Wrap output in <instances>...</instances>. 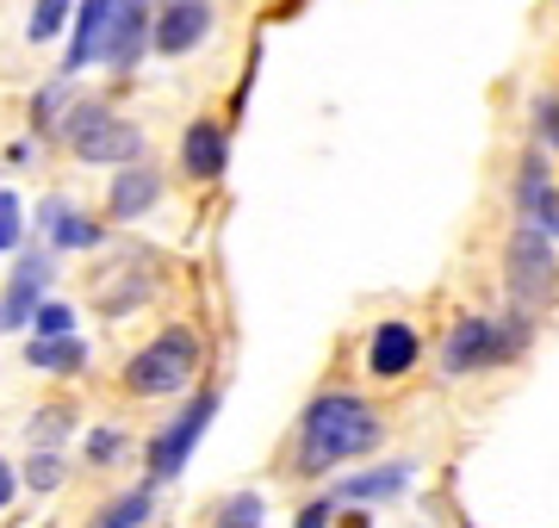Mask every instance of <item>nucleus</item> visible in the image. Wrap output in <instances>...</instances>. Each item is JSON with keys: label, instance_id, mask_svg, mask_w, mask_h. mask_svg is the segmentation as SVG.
<instances>
[{"label": "nucleus", "instance_id": "f257e3e1", "mask_svg": "<svg viewBox=\"0 0 559 528\" xmlns=\"http://www.w3.org/2000/svg\"><path fill=\"white\" fill-rule=\"evenodd\" d=\"M380 442H385V423L360 392H318L299 417V460L293 467L318 479V472H336L348 460H367Z\"/></svg>", "mask_w": 559, "mask_h": 528}, {"label": "nucleus", "instance_id": "f03ea898", "mask_svg": "<svg viewBox=\"0 0 559 528\" xmlns=\"http://www.w3.org/2000/svg\"><path fill=\"white\" fill-rule=\"evenodd\" d=\"M528 329H535V317H485V311H466V317H454L448 324V336H441V373H485V367H503L516 361L522 348H528Z\"/></svg>", "mask_w": 559, "mask_h": 528}, {"label": "nucleus", "instance_id": "7ed1b4c3", "mask_svg": "<svg viewBox=\"0 0 559 528\" xmlns=\"http://www.w3.org/2000/svg\"><path fill=\"white\" fill-rule=\"evenodd\" d=\"M200 361H205L200 336L175 324L124 361V392H131V398H175V392H187L200 380Z\"/></svg>", "mask_w": 559, "mask_h": 528}, {"label": "nucleus", "instance_id": "20e7f679", "mask_svg": "<svg viewBox=\"0 0 559 528\" xmlns=\"http://www.w3.org/2000/svg\"><path fill=\"white\" fill-rule=\"evenodd\" d=\"M62 143L69 156L87 168H124V163H143V131L131 119H119L112 106L100 100H81L69 119H62Z\"/></svg>", "mask_w": 559, "mask_h": 528}, {"label": "nucleus", "instance_id": "39448f33", "mask_svg": "<svg viewBox=\"0 0 559 528\" xmlns=\"http://www.w3.org/2000/svg\"><path fill=\"white\" fill-rule=\"evenodd\" d=\"M503 280H510V299H516L522 317L554 305V286H559V255H554V237L522 224L510 249H503Z\"/></svg>", "mask_w": 559, "mask_h": 528}, {"label": "nucleus", "instance_id": "423d86ee", "mask_svg": "<svg viewBox=\"0 0 559 528\" xmlns=\"http://www.w3.org/2000/svg\"><path fill=\"white\" fill-rule=\"evenodd\" d=\"M212 417H218V392H200L187 410H175L168 423L150 435V447H143V467H150V485H168V479H180V467L193 460V447H200V435L212 429Z\"/></svg>", "mask_w": 559, "mask_h": 528}, {"label": "nucleus", "instance_id": "0eeeda50", "mask_svg": "<svg viewBox=\"0 0 559 528\" xmlns=\"http://www.w3.org/2000/svg\"><path fill=\"white\" fill-rule=\"evenodd\" d=\"M212 25H218V13L205 7V0H168V7H156V20H150V50L156 57H193L205 38H212Z\"/></svg>", "mask_w": 559, "mask_h": 528}, {"label": "nucleus", "instance_id": "6e6552de", "mask_svg": "<svg viewBox=\"0 0 559 528\" xmlns=\"http://www.w3.org/2000/svg\"><path fill=\"white\" fill-rule=\"evenodd\" d=\"M50 274H57L50 249H32V255H20L13 280H7V292H0V336H7V329H25V324H32V311L50 299Z\"/></svg>", "mask_w": 559, "mask_h": 528}, {"label": "nucleus", "instance_id": "1a4fd4ad", "mask_svg": "<svg viewBox=\"0 0 559 528\" xmlns=\"http://www.w3.org/2000/svg\"><path fill=\"white\" fill-rule=\"evenodd\" d=\"M150 0H119V13H112V25H106V38H100V57L106 69H138L143 50H150Z\"/></svg>", "mask_w": 559, "mask_h": 528}, {"label": "nucleus", "instance_id": "9d476101", "mask_svg": "<svg viewBox=\"0 0 559 528\" xmlns=\"http://www.w3.org/2000/svg\"><path fill=\"white\" fill-rule=\"evenodd\" d=\"M162 205V168L156 163H124L112 168V187H106V212L119 224H138L143 212Z\"/></svg>", "mask_w": 559, "mask_h": 528}, {"label": "nucleus", "instance_id": "9b49d317", "mask_svg": "<svg viewBox=\"0 0 559 528\" xmlns=\"http://www.w3.org/2000/svg\"><path fill=\"white\" fill-rule=\"evenodd\" d=\"M516 212H522V224H535V230L559 237V187H554L547 156H522V168H516Z\"/></svg>", "mask_w": 559, "mask_h": 528}, {"label": "nucleus", "instance_id": "f8f14e48", "mask_svg": "<svg viewBox=\"0 0 559 528\" xmlns=\"http://www.w3.org/2000/svg\"><path fill=\"white\" fill-rule=\"evenodd\" d=\"M143 299H150V262H143V255H124V262L94 274V305H100L106 317H131Z\"/></svg>", "mask_w": 559, "mask_h": 528}, {"label": "nucleus", "instance_id": "ddd939ff", "mask_svg": "<svg viewBox=\"0 0 559 528\" xmlns=\"http://www.w3.org/2000/svg\"><path fill=\"white\" fill-rule=\"evenodd\" d=\"M417 361H423V336L411 324H399V317H385V324L367 336V373H373V380H404Z\"/></svg>", "mask_w": 559, "mask_h": 528}, {"label": "nucleus", "instance_id": "4468645a", "mask_svg": "<svg viewBox=\"0 0 559 528\" xmlns=\"http://www.w3.org/2000/svg\"><path fill=\"white\" fill-rule=\"evenodd\" d=\"M224 163H230V137H224V124L212 119H193L187 131H180V168L193 175V181H218Z\"/></svg>", "mask_w": 559, "mask_h": 528}, {"label": "nucleus", "instance_id": "2eb2a0df", "mask_svg": "<svg viewBox=\"0 0 559 528\" xmlns=\"http://www.w3.org/2000/svg\"><path fill=\"white\" fill-rule=\"evenodd\" d=\"M112 13H119V0H81L75 7V38H69V62H62V75H81V69H94V57H100V38L106 25H112Z\"/></svg>", "mask_w": 559, "mask_h": 528}, {"label": "nucleus", "instance_id": "dca6fc26", "mask_svg": "<svg viewBox=\"0 0 559 528\" xmlns=\"http://www.w3.org/2000/svg\"><path fill=\"white\" fill-rule=\"evenodd\" d=\"M411 460H385V467H367V472H348L336 485V504H385V497H399L411 485Z\"/></svg>", "mask_w": 559, "mask_h": 528}, {"label": "nucleus", "instance_id": "f3484780", "mask_svg": "<svg viewBox=\"0 0 559 528\" xmlns=\"http://www.w3.org/2000/svg\"><path fill=\"white\" fill-rule=\"evenodd\" d=\"M38 230L50 249H100V224L81 218L69 200H44L38 205Z\"/></svg>", "mask_w": 559, "mask_h": 528}, {"label": "nucleus", "instance_id": "a211bd4d", "mask_svg": "<svg viewBox=\"0 0 559 528\" xmlns=\"http://www.w3.org/2000/svg\"><path fill=\"white\" fill-rule=\"evenodd\" d=\"M150 523H156V485L143 479V485L119 491L112 504L94 509V523H87V528H150Z\"/></svg>", "mask_w": 559, "mask_h": 528}, {"label": "nucleus", "instance_id": "6ab92c4d", "mask_svg": "<svg viewBox=\"0 0 559 528\" xmlns=\"http://www.w3.org/2000/svg\"><path fill=\"white\" fill-rule=\"evenodd\" d=\"M25 361L38 367V373H81L87 367V343L81 336H38V343H25Z\"/></svg>", "mask_w": 559, "mask_h": 528}, {"label": "nucleus", "instance_id": "aec40b11", "mask_svg": "<svg viewBox=\"0 0 559 528\" xmlns=\"http://www.w3.org/2000/svg\"><path fill=\"white\" fill-rule=\"evenodd\" d=\"M75 20V0H32V20H25V38L32 44H50L62 38V25Z\"/></svg>", "mask_w": 559, "mask_h": 528}, {"label": "nucleus", "instance_id": "412c9836", "mask_svg": "<svg viewBox=\"0 0 559 528\" xmlns=\"http://www.w3.org/2000/svg\"><path fill=\"white\" fill-rule=\"evenodd\" d=\"M69 429H75V410H69V405H44L38 417L25 423V442H32V447H62Z\"/></svg>", "mask_w": 559, "mask_h": 528}, {"label": "nucleus", "instance_id": "4be33fe9", "mask_svg": "<svg viewBox=\"0 0 559 528\" xmlns=\"http://www.w3.org/2000/svg\"><path fill=\"white\" fill-rule=\"evenodd\" d=\"M261 516H267L261 491H230L218 504V516H212V528H261Z\"/></svg>", "mask_w": 559, "mask_h": 528}, {"label": "nucleus", "instance_id": "5701e85b", "mask_svg": "<svg viewBox=\"0 0 559 528\" xmlns=\"http://www.w3.org/2000/svg\"><path fill=\"white\" fill-rule=\"evenodd\" d=\"M25 485L38 491V497H50V491L62 485V454L57 447H32V460H25Z\"/></svg>", "mask_w": 559, "mask_h": 528}, {"label": "nucleus", "instance_id": "b1692460", "mask_svg": "<svg viewBox=\"0 0 559 528\" xmlns=\"http://www.w3.org/2000/svg\"><path fill=\"white\" fill-rule=\"evenodd\" d=\"M20 237H25V205H20V193L0 187V255H13Z\"/></svg>", "mask_w": 559, "mask_h": 528}, {"label": "nucleus", "instance_id": "393cba45", "mask_svg": "<svg viewBox=\"0 0 559 528\" xmlns=\"http://www.w3.org/2000/svg\"><path fill=\"white\" fill-rule=\"evenodd\" d=\"M32 329H38V336H75V305H62V299H44V305L32 311Z\"/></svg>", "mask_w": 559, "mask_h": 528}, {"label": "nucleus", "instance_id": "a878e982", "mask_svg": "<svg viewBox=\"0 0 559 528\" xmlns=\"http://www.w3.org/2000/svg\"><path fill=\"white\" fill-rule=\"evenodd\" d=\"M81 454H87V467H112L124 454V429H94V435L81 442Z\"/></svg>", "mask_w": 559, "mask_h": 528}, {"label": "nucleus", "instance_id": "bb28decb", "mask_svg": "<svg viewBox=\"0 0 559 528\" xmlns=\"http://www.w3.org/2000/svg\"><path fill=\"white\" fill-rule=\"evenodd\" d=\"M57 106H62V87H38L32 94V131H50L57 124Z\"/></svg>", "mask_w": 559, "mask_h": 528}, {"label": "nucleus", "instance_id": "cd10ccee", "mask_svg": "<svg viewBox=\"0 0 559 528\" xmlns=\"http://www.w3.org/2000/svg\"><path fill=\"white\" fill-rule=\"evenodd\" d=\"M336 523V497H311V504H299V516H293V528H330Z\"/></svg>", "mask_w": 559, "mask_h": 528}, {"label": "nucleus", "instance_id": "c85d7f7f", "mask_svg": "<svg viewBox=\"0 0 559 528\" xmlns=\"http://www.w3.org/2000/svg\"><path fill=\"white\" fill-rule=\"evenodd\" d=\"M535 131H540L547 143H559V100H540V106H535Z\"/></svg>", "mask_w": 559, "mask_h": 528}, {"label": "nucleus", "instance_id": "c756f323", "mask_svg": "<svg viewBox=\"0 0 559 528\" xmlns=\"http://www.w3.org/2000/svg\"><path fill=\"white\" fill-rule=\"evenodd\" d=\"M13 497H20V472H13L7 460H0V509L13 504Z\"/></svg>", "mask_w": 559, "mask_h": 528}, {"label": "nucleus", "instance_id": "7c9ffc66", "mask_svg": "<svg viewBox=\"0 0 559 528\" xmlns=\"http://www.w3.org/2000/svg\"><path fill=\"white\" fill-rule=\"evenodd\" d=\"M554 149H559V143H554Z\"/></svg>", "mask_w": 559, "mask_h": 528}]
</instances>
